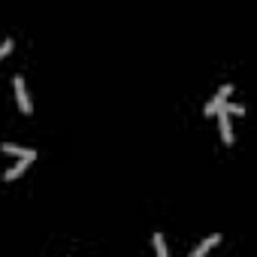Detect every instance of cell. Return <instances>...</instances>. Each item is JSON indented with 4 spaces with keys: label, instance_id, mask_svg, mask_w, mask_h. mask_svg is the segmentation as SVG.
I'll return each mask as SVG.
<instances>
[{
    "label": "cell",
    "instance_id": "obj_1",
    "mask_svg": "<svg viewBox=\"0 0 257 257\" xmlns=\"http://www.w3.org/2000/svg\"><path fill=\"white\" fill-rule=\"evenodd\" d=\"M230 94H233V85H224V88H221L209 103H206V109H203V112H206V115H218V112L224 109V103H227V97H230Z\"/></svg>",
    "mask_w": 257,
    "mask_h": 257
},
{
    "label": "cell",
    "instance_id": "obj_2",
    "mask_svg": "<svg viewBox=\"0 0 257 257\" xmlns=\"http://www.w3.org/2000/svg\"><path fill=\"white\" fill-rule=\"evenodd\" d=\"M13 85H16V97H19V106H22V112L28 115V112H31V97H28L25 79H22V76H16V79H13Z\"/></svg>",
    "mask_w": 257,
    "mask_h": 257
},
{
    "label": "cell",
    "instance_id": "obj_3",
    "mask_svg": "<svg viewBox=\"0 0 257 257\" xmlns=\"http://www.w3.org/2000/svg\"><path fill=\"white\" fill-rule=\"evenodd\" d=\"M0 149H4L7 155H19L22 161H34V158H37V152H34V149H22V146H16V143H4Z\"/></svg>",
    "mask_w": 257,
    "mask_h": 257
},
{
    "label": "cell",
    "instance_id": "obj_4",
    "mask_svg": "<svg viewBox=\"0 0 257 257\" xmlns=\"http://www.w3.org/2000/svg\"><path fill=\"white\" fill-rule=\"evenodd\" d=\"M218 242H221V233H212V236H206V239H203V242H200V245L191 251V257H206V251H209V248H215Z\"/></svg>",
    "mask_w": 257,
    "mask_h": 257
},
{
    "label": "cell",
    "instance_id": "obj_5",
    "mask_svg": "<svg viewBox=\"0 0 257 257\" xmlns=\"http://www.w3.org/2000/svg\"><path fill=\"white\" fill-rule=\"evenodd\" d=\"M218 124H221V140H224L227 146H233V127H230V115L218 112Z\"/></svg>",
    "mask_w": 257,
    "mask_h": 257
},
{
    "label": "cell",
    "instance_id": "obj_6",
    "mask_svg": "<svg viewBox=\"0 0 257 257\" xmlns=\"http://www.w3.org/2000/svg\"><path fill=\"white\" fill-rule=\"evenodd\" d=\"M28 164H31V161H19V164H16L13 170H7V173H4V179H7V182H13V179H19V176H22V173L28 170Z\"/></svg>",
    "mask_w": 257,
    "mask_h": 257
},
{
    "label": "cell",
    "instance_id": "obj_7",
    "mask_svg": "<svg viewBox=\"0 0 257 257\" xmlns=\"http://www.w3.org/2000/svg\"><path fill=\"white\" fill-rule=\"evenodd\" d=\"M152 242H155V251H158V257H170V254H167V239H164L161 233H155V236H152Z\"/></svg>",
    "mask_w": 257,
    "mask_h": 257
},
{
    "label": "cell",
    "instance_id": "obj_8",
    "mask_svg": "<svg viewBox=\"0 0 257 257\" xmlns=\"http://www.w3.org/2000/svg\"><path fill=\"white\" fill-rule=\"evenodd\" d=\"M224 115H242L245 112V106H239V103H224V109H221Z\"/></svg>",
    "mask_w": 257,
    "mask_h": 257
},
{
    "label": "cell",
    "instance_id": "obj_9",
    "mask_svg": "<svg viewBox=\"0 0 257 257\" xmlns=\"http://www.w3.org/2000/svg\"><path fill=\"white\" fill-rule=\"evenodd\" d=\"M13 46H16L13 40H4V43H0V61H4V58H7V55L13 52Z\"/></svg>",
    "mask_w": 257,
    "mask_h": 257
}]
</instances>
